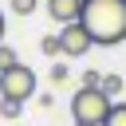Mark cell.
Segmentation results:
<instances>
[{"mask_svg": "<svg viewBox=\"0 0 126 126\" xmlns=\"http://www.w3.org/2000/svg\"><path fill=\"white\" fill-rule=\"evenodd\" d=\"M83 28L94 47H114L126 39V0H83Z\"/></svg>", "mask_w": 126, "mask_h": 126, "instance_id": "1", "label": "cell"}, {"mask_svg": "<svg viewBox=\"0 0 126 126\" xmlns=\"http://www.w3.org/2000/svg\"><path fill=\"white\" fill-rule=\"evenodd\" d=\"M98 87H102L110 98H118V94H122V79H118V75H102V83H98Z\"/></svg>", "mask_w": 126, "mask_h": 126, "instance_id": "8", "label": "cell"}, {"mask_svg": "<svg viewBox=\"0 0 126 126\" xmlns=\"http://www.w3.org/2000/svg\"><path fill=\"white\" fill-rule=\"evenodd\" d=\"M20 110H24V102H16V98H0V118H20Z\"/></svg>", "mask_w": 126, "mask_h": 126, "instance_id": "9", "label": "cell"}, {"mask_svg": "<svg viewBox=\"0 0 126 126\" xmlns=\"http://www.w3.org/2000/svg\"><path fill=\"white\" fill-rule=\"evenodd\" d=\"M35 8H39V0H12V12L16 16H32Z\"/></svg>", "mask_w": 126, "mask_h": 126, "instance_id": "11", "label": "cell"}, {"mask_svg": "<svg viewBox=\"0 0 126 126\" xmlns=\"http://www.w3.org/2000/svg\"><path fill=\"white\" fill-rule=\"evenodd\" d=\"M16 63H20V55H16L8 43H0V71H8V67H16Z\"/></svg>", "mask_w": 126, "mask_h": 126, "instance_id": "10", "label": "cell"}, {"mask_svg": "<svg viewBox=\"0 0 126 126\" xmlns=\"http://www.w3.org/2000/svg\"><path fill=\"white\" fill-rule=\"evenodd\" d=\"M0 43H4V12H0Z\"/></svg>", "mask_w": 126, "mask_h": 126, "instance_id": "14", "label": "cell"}, {"mask_svg": "<svg viewBox=\"0 0 126 126\" xmlns=\"http://www.w3.org/2000/svg\"><path fill=\"white\" fill-rule=\"evenodd\" d=\"M51 83H67V67H51Z\"/></svg>", "mask_w": 126, "mask_h": 126, "instance_id": "13", "label": "cell"}, {"mask_svg": "<svg viewBox=\"0 0 126 126\" xmlns=\"http://www.w3.org/2000/svg\"><path fill=\"white\" fill-rule=\"evenodd\" d=\"M110 106L114 102H110V94L102 87H79L75 98H71V118L79 126H102L106 114H110Z\"/></svg>", "mask_w": 126, "mask_h": 126, "instance_id": "2", "label": "cell"}, {"mask_svg": "<svg viewBox=\"0 0 126 126\" xmlns=\"http://www.w3.org/2000/svg\"><path fill=\"white\" fill-rule=\"evenodd\" d=\"M35 87H39V79H35V71L24 67V63L0 71V98H16V102H24V98L35 94Z\"/></svg>", "mask_w": 126, "mask_h": 126, "instance_id": "3", "label": "cell"}, {"mask_svg": "<svg viewBox=\"0 0 126 126\" xmlns=\"http://www.w3.org/2000/svg\"><path fill=\"white\" fill-rule=\"evenodd\" d=\"M39 51H43L47 59H55V55H63V43H59V35H43V39H39Z\"/></svg>", "mask_w": 126, "mask_h": 126, "instance_id": "6", "label": "cell"}, {"mask_svg": "<svg viewBox=\"0 0 126 126\" xmlns=\"http://www.w3.org/2000/svg\"><path fill=\"white\" fill-rule=\"evenodd\" d=\"M75 126H79V122H75Z\"/></svg>", "mask_w": 126, "mask_h": 126, "instance_id": "15", "label": "cell"}, {"mask_svg": "<svg viewBox=\"0 0 126 126\" xmlns=\"http://www.w3.org/2000/svg\"><path fill=\"white\" fill-rule=\"evenodd\" d=\"M102 126H126V102H114L110 106V114H106V122Z\"/></svg>", "mask_w": 126, "mask_h": 126, "instance_id": "7", "label": "cell"}, {"mask_svg": "<svg viewBox=\"0 0 126 126\" xmlns=\"http://www.w3.org/2000/svg\"><path fill=\"white\" fill-rule=\"evenodd\" d=\"M47 16L63 28V24H75L83 16V0H47Z\"/></svg>", "mask_w": 126, "mask_h": 126, "instance_id": "5", "label": "cell"}, {"mask_svg": "<svg viewBox=\"0 0 126 126\" xmlns=\"http://www.w3.org/2000/svg\"><path fill=\"white\" fill-rule=\"evenodd\" d=\"M98 83H102L98 71H87V75H83V87H98Z\"/></svg>", "mask_w": 126, "mask_h": 126, "instance_id": "12", "label": "cell"}, {"mask_svg": "<svg viewBox=\"0 0 126 126\" xmlns=\"http://www.w3.org/2000/svg\"><path fill=\"white\" fill-rule=\"evenodd\" d=\"M59 43H63V55H67V59H83V55L94 47V39H91V32L83 28V20H75V24H63V32H59Z\"/></svg>", "mask_w": 126, "mask_h": 126, "instance_id": "4", "label": "cell"}]
</instances>
